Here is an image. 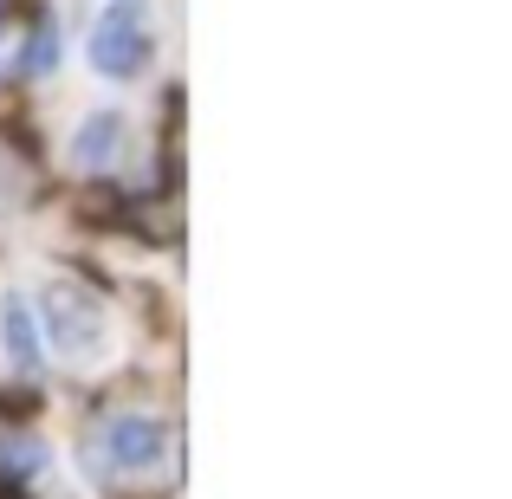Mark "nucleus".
<instances>
[{
	"label": "nucleus",
	"instance_id": "obj_1",
	"mask_svg": "<svg viewBox=\"0 0 512 499\" xmlns=\"http://www.w3.org/2000/svg\"><path fill=\"white\" fill-rule=\"evenodd\" d=\"M33 318H39V344L52 350V357L65 363H111L117 357V331H111V312H104V299L91 286H78V279L65 273H46L33 292Z\"/></svg>",
	"mask_w": 512,
	"mask_h": 499
},
{
	"label": "nucleus",
	"instance_id": "obj_2",
	"mask_svg": "<svg viewBox=\"0 0 512 499\" xmlns=\"http://www.w3.org/2000/svg\"><path fill=\"white\" fill-rule=\"evenodd\" d=\"M85 59L98 78H137L150 65V0H104Z\"/></svg>",
	"mask_w": 512,
	"mask_h": 499
},
{
	"label": "nucleus",
	"instance_id": "obj_3",
	"mask_svg": "<svg viewBox=\"0 0 512 499\" xmlns=\"http://www.w3.org/2000/svg\"><path fill=\"white\" fill-rule=\"evenodd\" d=\"M163 448H169V435L156 415H117V422L98 428V461L111 474H150L163 461Z\"/></svg>",
	"mask_w": 512,
	"mask_h": 499
},
{
	"label": "nucleus",
	"instance_id": "obj_4",
	"mask_svg": "<svg viewBox=\"0 0 512 499\" xmlns=\"http://www.w3.org/2000/svg\"><path fill=\"white\" fill-rule=\"evenodd\" d=\"M0 357H7L20 376H33L39 357H46L39 318H33V299H26V292H0Z\"/></svg>",
	"mask_w": 512,
	"mask_h": 499
},
{
	"label": "nucleus",
	"instance_id": "obj_5",
	"mask_svg": "<svg viewBox=\"0 0 512 499\" xmlns=\"http://www.w3.org/2000/svg\"><path fill=\"white\" fill-rule=\"evenodd\" d=\"M117 137H124V130H117V117H111V111L85 117V130L72 137V163H78V169H104V163L117 156Z\"/></svg>",
	"mask_w": 512,
	"mask_h": 499
},
{
	"label": "nucleus",
	"instance_id": "obj_6",
	"mask_svg": "<svg viewBox=\"0 0 512 499\" xmlns=\"http://www.w3.org/2000/svg\"><path fill=\"white\" fill-rule=\"evenodd\" d=\"M39 467H46V441L0 435V474H39Z\"/></svg>",
	"mask_w": 512,
	"mask_h": 499
},
{
	"label": "nucleus",
	"instance_id": "obj_7",
	"mask_svg": "<svg viewBox=\"0 0 512 499\" xmlns=\"http://www.w3.org/2000/svg\"><path fill=\"white\" fill-rule=\"evenodd\" d=\"M0 26H7V7H0Z\"/></svg>",
	"mask_w": 512,
	"mask_h": 499
}]
</instances>
